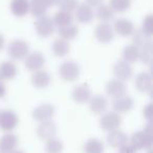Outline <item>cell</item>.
<instances>
[{"mask_svg":"<svg viewBox=\"0 0 153 153\" xmlns=\"http://www.w3.org/2000/svg\"><path fill=\"white\" fill-rule=\"evenodd\" d=\"M30 81H32L34 87L38 88V89H43V88H46L49 85L51 76L45 70L40 69L34 71V74H32V78H30Z\"/></svg>","mask_w":153,"mask_h":153,"instance_id":"cell-22","label":"cell"},{"mask_svg":"<svg viewBox=\"0 0 153 153\" xmlns=\"http://www.w3.org/2000/svg\"><path fill=\"white\" fill-rule=\"evenodd\" d=\"M99 123H100L101 129L110 132L120 128L122 124V117L120 115V113L115 112V111H109L101 117Z\"/></svg>","mask_w":153,"mask_h":153,"instance_id":"cell-5","label":"cell"},{"mask_svg":"<svg viewBox=\"0 0 153 153\" xmlns=\"http://www.w3.org/2000/svg\"><path fill=\"white\" fill-rule=\"evenodd\" d=\"M106 140H107V144L110 147L119 149L120 147H122L123 145L128 143V136L124 131L117 129L109 132Z\"/></svg>","mask_w":153,"mask_h":153,"instance_id":"cell-15","label":"cell"},{"mask_svg":"<svg viewBox=\"0 0 153 153\" xmlns=\"http://www.w3.org/2000/svg\"><path fill=\"white\" fill-rule=\"evenodd\" d=\"M11 11L16 17H24L30 12L28 0H12Z\"/></svg>","mask_w":153,"mask_h":153,"instance_id":"cell-24","label":"cell"},{"mask_svg":"<svg viewBox=\"0 0 153 153\" xmlns=\"http://www.w3.org/2000/svg\"><path fill=\"white\" fill-rule=\"evenodd\" d=\"M103 2V0H86V2L89 7H99V5H101Z\"/></svg>","mask_w":153,"mask_h":153,"instance_id":"cell-40","label":"cell"},{"mask_svg":"<svg viewBox=\"0 0 153 153\" xmlns=\"http://www.w3.org/2000/svg\"><path fill=\"white\" fill-rule=\"evenodd\" d=\"M35 28H36L37 34L42 38L49 37L55 30V24H53V18L49 16L44 15L39 17L35 22Z\"/></svg>","mask_w":153,"mask_h":153,"instance_id":"cell-6","label":"cell"},{"mask_svg":"<svg viewBox=\"0 0 153 153\" xmlns=\"http://www.w3.org/2000/svg\"><path fill=\"white\" fill-rule=\"evenodd\" d=\"M131 5V0H110L109 7L112 9L113 12L117 13H124Z\"/></svg>","mask_w":153,"mask_h":153,"instance_id":"cell-33","label":"cell"},{"mask_svg":"<svg viewBox=\"0 0 153 153\" xmlns=\"http://www.w3.org/2000/svg\"><path fill=\"white\" fill-rule=\"evenodd\" d=\"M7 94V87H5L4 83L1 79H0V99H2Z\"/></svg>","mask_w":153,"mask_h":153,"instance_id":"cell-39","label":"cell"},{"mask_svg":"<svg viewBox=\"0 0 153 153\" xmlns=\"http://www.w3.org/2000/svg\"><path fill=\"white\" fill-rule=\"evenodd\" d=\"M48 7L41 1V0H30V12L33 16L39 18L41 16L46 15V11Z\"/></svg>","mask_w":153,"mask_h":153,"instance_id":"cell-31","label":"cell"},{"mask_svg":"<svg viewBox=\"0 0 153 153\" xmlns=\"http://www.w3.org/2000/svg\"><path fill=\"white\" fill-rule=\"evenodd\" d=\"M114 16V12L112 11L109 5L106 4H101L98 7V11H97V17L102 23H108Z\"/></svg>","mask_w":153,"mask_h":153,"instance_id":"cell-30","label":"cell"},{"mask_svg":"<svg viewBox=\"0 0 153 153\" xmlns=\"http://www.w3.org/2000/svg\"><path fill=\"white\" fill-rule=\"evenodd\" d=\"M18 146V137L14 133L7 132L0 136V153H10Z\"/></svg>","mask_w":153,"mask_h":153,"instance_id":"cell-13","label":"cell"},{"mask_svg":"<svg viewBox=\"0 0 153 153\" xmlns=\"http://www.w3.org/2000/svg\"><path fill=\"white\" fill-rule=\"evenodd\" d=\"M113 30L123 37L131 36L134 32V25L132 21L126 19V18H120L114 21V27Z\"/></svg>","mask_w":153,"mask_h":153,"instance_id":"cell-17","label":"cell"},{"mask_svg":"<svg viewBox=\"0 0 153 153\" xmlns=\"http://www.w3.org/2000/svg\"><path fill=\"white\" fill-rule=\"evenodd\" d=\"M142 30L146 33L147 35L151 36L153 34V17L152 15H148L143 21V27Z\"/></svg>","mask_w":153,"mask_h":153,"instance_id":"cell-36","label":"cell"},{"mask_svg":"<svg viewBox=\"0 0 153 153\" xmlns=\"http://www.w3.org/2000/svg\"><path fill=\"white\" fill-rule=\"evenodd\" d=\"M113 74H114L117 80L122 82L128 81L133 74V70L129 63L125 62L124 60L117 62L113 66Z\"/></svg>","mask_w":153,"mask_h":153,"instance_id":"cell-9","label":"cell"},{"mask_svg":"<svg viewBox=\"0 0 153 153\" xmlns=\"http://www.w3.org/2000/svg\"><path fill=\"white\" fill-rule=\"evenodd\" d=\"M10 153H25L24 151H22V150H18V149H15V150H13L12 152H10Z\"/></svg>","mask_w":153,"mask_h":153,"instance_id":"cell-43","label":"cell"},{"mask_svg":"<svg viewBox=\"0 0 153 153\" xmlns=\"http://www.w3.org/2000/svg\"><path fill=\"white\" fill-rule=\"evenodd\" d=\"M132 44L136 46L138 49H145V48H151L152 47V40L151 36L147 35L142 30H134L132 34Z\"/></svg>","mask_w":153,"mask_h":153,"instance_id":"cell-16","label":"cell"},{"mask_svg":"<svg viewBox=\"0 0 153 153\" xmlns=\"http://www.w3.org/2000/svg\"><path fill=\"white\" fill-rule=\"evenodd\" d=\"M64 149V144L59 138L53 137L46 140L45 144V151L46 153H62Z\"/></svg>","mask_w":153,"mask_h":153,"instance_id":"cell-32","label":"cell"},{"mask_svg":"<svg viewBox=\"0 0 153 153\" xmlns=\"http://www.w3.org/2000/svg\"><path fill=\"white\" fill-rule=\"evenodd\" d=\"M45 63V58L42 53L40 51H34L32 53H28L27 57L25 58V67L26 69L30 70V71H37L40 70L41 68L44 66Z\"/></svg>","mask_w":153,"mask_h":153,"instance_id":"cell-11","label":"cell"},{"mask_svg":"<svg viewBox=\"0 0 153 153\" xmlns=\"http://www.w3.org/2000/svg\"><path fill=\"white\" fill-rule=\"evenodd\" d=\"M91 98V90L86 84H81L74 88L72 90V99L76 103L83 104L90 100Z\"/></svg>","mask_w":153,"mask_h":153,"instance_id":"cell-18","label":"cell"},{"mask_svg":"<svg viewBox=\"0 0 153 153\" xmlns=\"http://www.w3.org/2000/svg\"><path fill=\"white\" fill-rule=\"evenodd\" d=\"M113 109L117 113H126L130 111L133 107V100L129 96H122L113 100Z\"/></svg>","mask_w":153,"mask_h":153,"instance_id":"cell-21","label":"cell"},{"mask_svg":"<svg viewBox=\"0 0 153 153\" xmlns=\"http://www.w3.org/2000/svg\"><path fill=\"white\" fill-rule=\"evenodd\" d=\"M80 69L79 64H76L74 61H65L61 64L59 68V74L61 79L65 82H74L78 80L80 76Z\"/></svg>","mask_w":153,"mask_h":153,"instance_id":"cell-2","label":"cell"},{"mask_svg":"<svg viewBox=\"0 0 153 153\" xmlns=\"http://www.w3.org/2000/svg\"><path fill=\"white\" fill-rule=\"evenodd\" d=\"M72 20H74V17H72L71 13L65 12V11H59L58 13H56L53 21V24L57 25L58 27L60 28V27H64V26H67V25H69V24H71Z\"/></svg>","mask_w":153,"mask_h":153,"instance_id":"cell-27","label":"cell"},{"mask_svg":"<svg viewBox=\"0 0 153 153\" xmlns=\"http://www.w3.org/2000/svg\"><path fill=\"white\" fill-rule=\"evenodd\" d=\"M143 113H144V117L147 120V121L151 122L152 120V114H153V106L152 104H148L144 107V110H143Z\"/></svg>","mask_w":153,"mask_h":153,"instance_id":"cell-37","label":"cell"},{"mask_svg":"<svg viewBox=\"0 0 153 153\" xmlns=\"http://www.w3.org/2000/svg\"><path fill=\"white\" fill-rule=\"evenodd\" d=\"M57 134V125L51 120L41 122L37 128V135L43 140H48Z\"/></svg>","mask_w":153,"mask_h":153,"instance_id":"cell-8","label":"cell"},{"mask_svg":"<svg viewBox=\"0 0 153 153\" xmlns=\"http://www.w3.org/2000/svg\"><path fill=\"white\" fill-rule=\"evenodd\" d=\"M4 44H5V39H4V36L2 34H0V51L4 47Z\"/></svg>","mask_w":153,"mask_h":153,"instance_id":"cell-42","label":"cell"},{"mask_svg":"<svg viewBox=\"0 0 153 153\" xmlns=\"http://www.w3.org/2000/svg\"><path fill=\"white\" fill-rule=\"evenodd\" d=\"M123 58L124 61L127 63H134L140 58V49L133 44L127 45L123 51Z\"/></svg>","mask_w":153,"mask_h":153,"instance_id":"cell-29","label":"cell"},{"mask_svg":"<svg viewBox=\"0 0 153 153\" xmlns=\"http://www.w3.org/2000/svg\"><path fill=\"white\" fill-rule=\"evenodd\" d=\"M78 33H79V28L74 23L69 24L67 26H64V27H60L58 30V34H59L60 38L66 41L74 39L76 37V35H78Z\"/></svg>","mask_w":153,"mask_h":153,"instance_id":"cell-28","label":"cell"},{"mask_svg":"<svg viewBox=\"0 0 153 153\" xmlns=\"http://www.w3.org/2000/svg\"><path fill=\"white\" fill-rule=\"evenodd\" d=\"M7 53L13 60H23L30 53V45L25 40L17 39L10 43Z\"/></svg>","mask_w":153,"mask_h":153,"instance_id":"cell-3","label":"cell"},{"mask_svg":"<svg viewBox=\"0 0 153 153\" xmlns=\"http://www.w3.org/2000/svg\"><path fill=\"white\" fill-rule=\"evenodd\" d=\"M94 36L99 42L109 43L114 38V30L110 24L101 23L97 26L96 30H94Z\"/></svg>","mask_w":153,"mask_h":153,"instance_id":"cell-10","label":"cell"},{"mask_svg":"<svg viewBox=\"0 0 153 153\" xmlns=\"http://www.w3.org/2000/svg\"><path fill=\"white\" fill-rule=\"evenodd\" d=\"M17 74V67L12 61H4L0 63V79L2 81L13 80Z\"/></svg>","mask_w":153,"mask_h":153,"instance_id":"cell-23","label":"cell"},{"mask_svg":"<svg viewBox=\"0 0 153 153\" xmlns=\"http://www.w3.org/2000/svg\"><path fill=\"white\" fill-rule=\"evenodd\" d=\"M19 123L17 113L12 109L0 110V130L12 132Z\"/></svg>","mask_w":153,"mask_h":153,"instance_id":"cell-4","label":"cell"},{"mask_svg":"<svg viewBox=\"0 0 153 153\" xmlns=\"http://www.w3.org/2000/svg\"><path fill=\"white\" fill-rule=\"evenodd\" d=\"M89 108L94 114H103V112H105L108 108V101L105 97L97 94L90 98Z\"/></svg>","mask_w":153,"mask_h":153,"instance_id":"cell-20","label":"cell"},{"mask_svg":"<svg viewBox=\"0 0 153 153\" xmlns=\"http://www.w3.org/2000/svg\"><path fill=\"white\" fill-rule=\"evenodd\" d=\"M130 145L135 149L136 151L147 149L151 152L152 149V126L149 123L144 130L136 131L130 137Z\"/></svg>","mask_w":153,"mask_h":153,"instance_id":"cell-1","label":"cell"},{"mask_svg":"<svg viewBox=\"0 0 153 153\" xmlns=\"http://www.w3.org/2000/svg\"><path fill=\"white\" fill-rule=\"evenodd\" d=\"M76 18L78 20V22H80V23H90L94 18V14L91 7H89L85 2L78 4V7L76 9Z\"/></svg>","mask_w":153,"mask_h":153,"instance_id":"cell-12","label":"cell"},{"mask_svg":"<svg viewBox=\"0 0 153 153\" xmlns=\"http://www.w3.org/2000/svg\"><path fill=\"white\" fill-rule=\"evenodd\" d=\"M138 59L146 65H150L152 62V47L151 48L140 49V58Z\"/></svg>","mask_w":153,"mask_h":153,"instance_id":"cell-35","label":"cell"},{"mask_svg":"<svg viewBox=\"0 0 153 153\" xmlns=\"http://www.w3.org/2000/svg\"><path fill=\"white\" fill-rule=\"evenodd\" d=\"M41 1H42L47 7H53V5H55L56 3H57V0H41Z\"/></svg>","mask_w":153,"mask_h":153,"instance_id":"cell-41","label":"cell"},{"mask_svg":"<svg viewBox=\"0 0 153 153\" xmlns=\"http://www.w3.org/2000/svg\"><path fill=\"white\" fill-rule=\"evenodd\" d=\"M70 49V45L69 42L66 40H63V39L59 38L57 40H55L53 44V53L55 56L59 58H63L69 53Z\"/></svg>","mask_w":153,"mask_h":153,"instance_id":"cell-26","label":"cell"},{"mask_svg":"<svg viewBox=\"0 0 153 153\" xmlns=\"http://www.w3.org/2000/svg\"><path fill=\"white\" fill-rule=\"evenodd\" d=\"M58 7H60V11H65L71 13L72 11L76 9L78 7V0H57Z\"/></svg>","mask_w":153,"mask_h":153,"instance_id":"cell-34","label":"cell"},{"mask_svg":"<svg viewBox=\"0 0 153 153\" xmlns=\"http://www.w3.org/2000/svg\"><path fill=\"white\" fill-rule=\"evenodd\" d=\"M105 147L102 140L99 138L92 137L86 140V143L83 146L84 153H104Z\"/></svg>","mask_w":153,"mask_h":153,"instance_id":"cell-25","label":"cell"},{"mask_svg":"<svg viewBox=\"0 0 153 153\" xmlns=\"http://www.w3.org/2000/svg\"><path fill=\"white\" fill-rule=\"evenodd\" d=\"M153 81L149 72L143 71L137 74L135 79V88L140 92H149L152 89Z\"/></svg>","mask_w":153,"mask_h":153,"instance_id":"cell-19","label":"cell"},{"mask_svg":"<svg viewBox=\"0 0 153 153\" xmlns=\"http://www.w3.org/2000/svg\"><path fill=\"white\" fill-rule=\"evenodd\" d=\"M55 107L53 105L49 104V103H45V104H41L38 107L33 110L32 112V117L35 121L39 122H45V121H49L51 120V117L55 114Z\"/></svg>","mask_w":153,"mask_h":153,"instance_id":"cell-7","label":"cell"},{"mask_svg":"<svg viewBox=\"0 0 153 153\" xmlns=\"http://www.w3.org/2000/svg\"><path fill=\"white\" fill-rule=\"evenodd\" d=\"M117 153H136V150L131 146L130 144H125L122 147L119 148V152Z\"/></svg>","mask_w":153,"mask_h":153,"instance_id":"cell-38","label":"cell"},{"mask_svg":"<svg viewBox=\"0 0 153 153\" xmlns=\"http://www.w3.org/2000/svg\"><path fill=\"white\" fill-rule=\"evenodd\" d=\"M127 88L124 82L120 81V80H110L108 83L106 84V92L109 97L113 99L120 98L122 96H125Z\"/></svg>","mask_w":153,"mask_h":153,"instance_id":"cell-14","label":"cell"}]
</instances>
